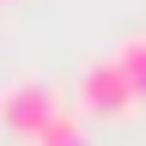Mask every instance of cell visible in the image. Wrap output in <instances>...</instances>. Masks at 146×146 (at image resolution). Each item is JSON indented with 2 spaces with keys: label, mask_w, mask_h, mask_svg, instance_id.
<instances>
[{
  "label": "cell",
  "mask_w": 146,
  "mask_h": 146,
  "mask_svg": "<svg viewBox=\"0 0 146 146\" xmlns=\"http://www.w3.org/2000/svg\"><path fill=\"white\" fill-rule=\"evenodd\" d=\"M79 104L91 110V116H134V110H140L134 85H128L122 67H116V55H110V61H85V67H79Z\"/></svg>",
  "instance_id": "obj_2"
},
{
  "label": "cell",
  "mask_w": 146,
  "mask_h": 146,
  "mask_svg": "<svg viewBox=\"0 0 146 146\" xmlns=\"http://www.w3.org/2000/svg\"><path fill=\"white\" fill-rule=\"evenodd\" d=\"M31 146H91L85 140V122H79V110H55V116H49V128H43V134H36Z\"/></svg>",
  "instance_id": "obj_3"
},
{
  "label": "cell",
  "mask_w": 146,
  "mask_h": 146,
  "mask_svg": "<svg viewBox=\"0 0 146 146\" xmlns=\"http://www.w3.org/2000/svg\"><path fill=\"white\" fill-rule=\"evenodd\" d=\"M55 110H61V98H55V85H43V79H12L0 91V128H12L18 140H36Z\"/></svg>",
  "instance_id": "obj_1"
},
{
  "label": "cell",
  "mask_w": 146,
  "mask_h": 146,
  "mask_svg": "<svg viewBox=\"0 0 146 146\" xmlns=\"http://www.w3.org/2000/svg\"><path fill=\"white\" fill-rule=\"evenodd\" d=\"M116 67H122V79L134 85V98H146V36H122Z\"/></svg>",
  "instance_id": "obj_4"
}]
</instances>
